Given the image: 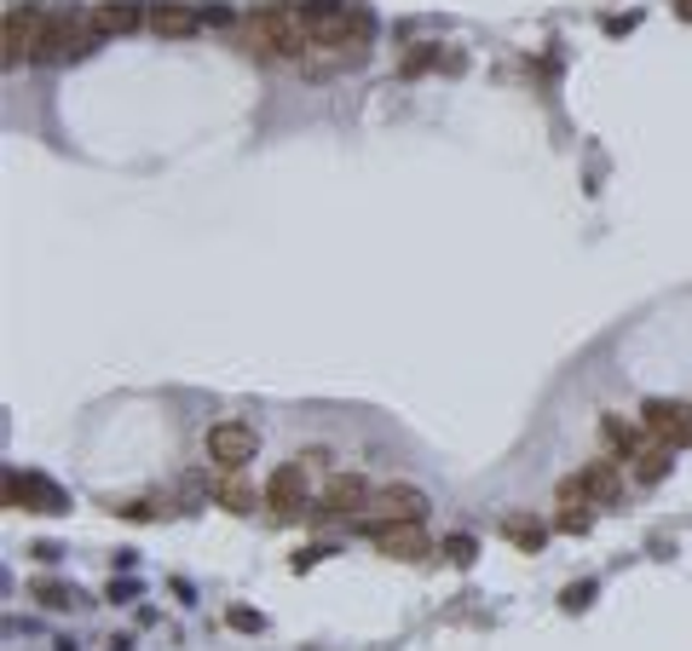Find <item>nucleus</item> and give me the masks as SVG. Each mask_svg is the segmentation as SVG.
<instances>
[{"label": "nucleus", "instance_id": "f3484780", "mask_svg": "<svg viewBox=\"0 0 692 651\" xmlns=\"http://www.w3.org/2000/svg\"><path fill=\"white\" fill-rule=\"evenodd\" d=\"M35 600H40V605H52V612H64V605H81V594H75V588H64V582H35Z\"/></svg>", "mask_w": 692, "mask_h": 651}, {"label": "nucleus", "instance_id": "423d86ee", "mask_svg": "<svg viewBox=\"0 0 692 651\" xmlns=\"http://www.w3.org/2000/svg\"><path fill=\"white\" fill-rule=\"evenodd\" d=\"M370 542H375V554H386V559H421V554H427V537L416 531L410 519L370 525Z\"/></svg>", "mask_w": 692, "mask_h": 651}, {"label": "nucleus", "instance_id": "20e7f679", "mask_svg": "<svg viewBox=\"0 0 692 651\" xmlns=\"http://www.w3.org/2000/svg\"><path fill=\"white\" fill-rule=\"evenodd\" d=\"M641 426L653 438H664L669 450H687L692 444V403H669V398H646L641 410Z\"/></svg>", "mask_w": 692, "mask_h": 651}, {"label": "nucleus", "instance_id": "aec40b11", "mask_svg": "<svg viewBox=\"0 0 692 651\" xmlns=\"http://www.w3.org/2000/svg\"><path fill=\"white\" fill-rule=\"evenodd\" d=\"M588 594H595V582H577V588H565V612H583Z\"/></svg>", "mask_w": 692, "mask_h": 651}, {"label": "nucleus", "instance_id": "6e6552de", "mask_svg": "<svg viewBox=\"0 0 692 651\" xmlns=\"http://www.w3.org/2000/svg\"><path fill=\"white\" fill-rule=\"evenodd\" d=\"M375 507H381V519H358L363 531H370V525H393V519H410V525H421V514H427V496H421V491H410V484H393V491H381V496H375Z\"/></svg>", "mask_w": 692, "mask_h": 651}, {"label": "nucleus", "instance_id": "f03ea898", "mask_svg": "<svg viewBox=\"0 0 692 651\" xmlns=\"http://www.w3.org/2000/svg\"><path fill=\"white\" fill-rule=\"evenodd\" d=\"M254 450H260V438H254L249 421H219V426H208V461L226 467V473H242V467L254 461Z\"/></svg>", "mask_w": 692, "mask_h": 651}, {"label": "nucleus", "instance_id": "dca6fc26", "mask_svg": "<svg viewBox=\"0 0 692 651\" xmlns=\"http://www.w3.org/2000/svg\"><path fill=\"white\" fill-rule=\"evenodd\" d=\"M600 433H606V444H612V450H618V461H629V456L641 450L635 426H629V421H618V415H606V421H600Z\"/></svg>", "mask_w": 692, "mask_h": 651}, {"label": "nucleus", "instance_id": "0eeeda50", "mask_svg": "<svg viewBox=\"0 0 692 651\" xmlns=\"http://www.w3.org/2000/svg\"><path fill=\"white\" fill-rule=\"evenodd\" d=\"M7 502L29 507V514H64V496L47 479H24V473H7Z\"/></svg>", "mask_w": 692, "mask_h": 651}, {"label": "nucleus", "instance_id": "39448f33", "mask_svg": "<svg viewBox=\"0 0 692 651\" xmlns=\"http://www.w3.org/2000/svg\"><path fill=\"white\" fill-rule=\"evenodd\" d=\"M588 525H595V496H588V484H583V479H565V484H560V514H554V531L583 537Z\"/></svg>", "mask_w": 692, "mask_h": 651}, {"label": "nucleus", "instance_id": "2eb2a0df", "mask_svg": "<svg viewBox=\"0 0 692 651\" xmlns=\"http://www.w3.org/2000/svg\"><path fill=\"white\" fill-rule=\"evenodd\" d=\"M502 537H508V542H514V547H525V554H537V547H542V537H548V531H542V525H537V519H520V514H508V519H502Z\"/></svg>", "mask_w": 692, "mask_h": 651}, {"label": "nucleus", "instance_id": "9b49d317", "mask_svg": "<svg viewBox=\"0 0 692 651\" xmlns=\"http://www.w3.org/2000/svg\"><path fill=\"white\" fill-rule=\"evenodd\" d=\"M139 24H151V17L139 12L133 0H110V7L93 12V35H128V29H139Z\"/></svg>", "mask_w": 692, "mask_h": 651}, {"label": "nucleus", "instance_id": "1a4fd4ad", "mask_svg": "<svg viewBox=\"0 0 692 651\" xmlns=\"http://www.w3.org/2000/svg\"><path fill=\"white\" fill-rule=\"evenodd\" d=\"M266 502L277 507V514H295V507L307 502V467H300V461H283L277 473L266 479Z\"/></svg>", "mask_w": 692, "mask_h": 651}, {"label": "nucleus", "instance_id": "f257e3e1", "mask_svg": "<svg viewBox=\"0 0 692 651\" xmlns=\"http://www.w3.org/2000/svg\"><path fill=\"white\" fill-rule=\"evenodd\" d=\"M93 47V35L81 29V17L70 12V7H58V12H47V29H40V52L35 58H47V64H64V58H81Z\"/></svg>", "mask_w": 692, "mask_h": 651}, {"label": "nucleus", "instance_id": "a211bd4d", "mask_svg": "<svg viewBox=\"0 0 692 651\" xmlns=\"http://www.w3.org/2000/svg\"><path fill=\"white\" fill-rule=\"evenodd\" d=\"M219 502H226L231 514H249V507H254V491H249V484H237V479H226V484H219Z\"/></svg>", "mask_w": 692, "mask_h": 651}, {"label": "nucleus", "instance_id": "f8f14e48", "mask_svg": "<svg viewBox=\"0 0 692 651\" xmlns=\"http://www.w3.org/2000/svg\"><path fill=\"white\" fill-rule=\"evenodd\" d=\"M363 496H370V491H363L358 473H335L330 484H323V507H330V514H358Z\"/></svg>", "mask_w": 692, "mask_h": 651}, {"label": "nucleus", "instance_id": "7ed1b4c3", "mask_svg": "<svg viewBox=\"0 0 692 651\" xmlns=\"http://www.w3.org/2000/svg\"><path fill=\"white\" fill-rule=\"evenodd\" d=\"M0 29H7V64H29L40 52V29H47V7H7L0 17Z\"/></svg>", "mask_w": 692, "mask_h": 651}, {"label": "nucleus", "instance_id": "9d476101", "mask_svg": "<svg viewBox=\"0 0 692 651\" xmlns=\"http://www.w3.org/2000/svg\"><path fill=\"white\" fill-rule=\"evenodd\" d=\"M577 479L588 484V496H595V502H612L623 491V461L618 456H600V461H588Z\"/></svg>", "mask_w": 692, "mask_h": 651}, {"label": "nucleus", "instance_id": "6ab92c4d", "mask_svg": "<svg viewBox=\"0 0 692 651\" xmlns=\"http://www.w3.org/2000/svg\"><path fill=\"white\" fill-rule=\"evenodd\" d=\"M474 554H479L474 537H451V542H444V559H451V565H474Z\"/></svg>", "mask_w": 692, "mask_h": 651}, {"label": "nucleus", "instance_id": "ddd939ff", "mask_svg": "<svg viewBox=\"0 0 692 651\" xmlns=\"http://www.w3.org/2000/svg\"><path fill=\"white\" fill-rule=\"evenodd\" d=\"M669 456H676V450H669L664 438H653V444H641V450L629 456V473H635L641 484H658V479L669 473Z\"/></svg>", "mask_w": 692, "mask_h": 651}, {"label": "nucleus", "instance_id": "4468645a", "mask_svg": "<svg viewBox=\"0 0 692 651\" xmlns=\"http://www.w3.org/2000/svg\"><path fill=\"white\" fill-rule=\"evenodd\" d=\"M196 24H202V17H196L191 7H151V29H156V35H174V40H179V35H191Z\"/></svg>", "mask_w": 692, "mask_h": 651}]
</instances>
